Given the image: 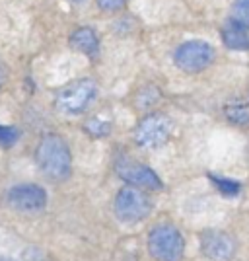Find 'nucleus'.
<instances>
[{
  "label": "nucleus",
  "mask_w": 249,
  "mask_h": 261,
  "mask_svg": "<svg viewBox=\"0 0 249 261\" xmlns=\"http://www.w3.org/2000/svg\"><path fill=\"white\" fill-rule=\"evenodd\" d=\"M222 39L226 47L234 49V51H249V30L247 25H243L241 22L230 18L224 23L222 30Z\"/></svg>",
  "instance_id": "10"
},
{
  "label": "nucleus",
  "mask_w": 249,
  "mask_h": 261,
  "mask_svg": "<svg viewBox=\"0 0 249 261\" xmlns=\"http://www.w3.org/2000/svg\"><path fill=\"white\" fill-rule=\"evenodd\" d=\"M18 137L20 133L12 127H2L0 125V146H12L18 142Z\"/></svg>",
  "instance_id": "16"
},
{
  "label": "nucleus",
  "mask_w": 249,
  "mask_h": 261,
  "mask_svg": "<svg viewBox=\"0 0 249 261\" xmlns=\"http://www.w3.org/2000/svg\"><path fill=\"white\" fill-rule=\"evenodd\" d=\"M226 115L228 119L232 121V123H236V125H245L249 123V111L245 106H228L226 108Z\"/></svg>",
  "instance_id": "12"
},
{
  "label": "nucleus",
  "mask_w": 249,
  "mask_h": 261,
  "mask_svg": "<svg viewBox=\"0 0 249 261\" xmlns=\"http://www.w3.org/2000/svg\"><path fill=\"white\" fill-rule=\"evenodd\" d=\"M117 172L127 184L134 185L136 189H162L160 177L148 166L136 162H123L117 166Z\"/></svg>",
  "instance_id": "9"
},
{
  "label": "nucleus",
  "mask_w": 249,
  "mask_h": 261,
  "mask_svg": "<svg viewBox=\"0 0 249 261\" xmlns=\"http://www.w3.org/2000/svg\"><path fill=\"white\" fill-rule=\"evenodd\" d=\"M35 160H37L39 170L54 181L66 179L72 170L70 148L65 139L59 135H47L45 139H41L35 150Z\"/></svg>",
  "instance_id": "1"
},
{
  "label": "nucleus",
  "mask_w": 249,
  "mask_h": 261,
  "mask_svg": "<svg viewBox=\"0 0 249 261\" xmlns=\"http://www.w3.org/2000/svg\"><path fill=\"white\" fill-rule=\"evenodd\" d=\"M2 80H4V72H2V68H0V86H2Z\"/></svg>",
  "instance_id": "18"
},
{
  "label": "nucleus",
  "mask_w": 249,
  "mask_h": 261,
  "mask_svg": "<svg viewBox=\"0 0 249 261\" xmlns=\"http://www.w3.org/2000/svg\"><path fill=\"white\" fill-rule=\"evenodd\" d=\"M150 199L136 187H123L115 197V215L121 222L134 224L150 215Z\"/></svg>",
  "instance_id": "4"
},
{
  "label": "nucleus",
  "mask_w": 249,
  "mask_h": 261,
  "mask_svg": "<svg viewBox=\"0 0 249 261\" xmlns=\"http://www.w3.org/2000/svg\"><path fill=\"white\" fill-rule=\"evenodd\" d=\"M8 205L16 211L23 213H35L47 205V193L43 187L35 184H20L14 185L8 191Z\"/></svg>",
  "instance_id": "7"
},
{
  "label": "nucleus",
  "mask_w": 249,
  "mask_h": 261,
  "mask_svg": "<svg viewBox=\"0 0 249 261\" xmlns=\"http://www.w3.org/2000/svg\"><path fill=\"white\" fill-rule=\"evenodd\" d=\"M98 96V86L92 78H82L76 80L72 84L65 86L54 99V106L63 113H70V115H78L82 111H86L88 106L96 99Z\"/></svg>",
  "instance_id": "3"
},
{
  "label": "nucleus",
  "mask_w": 249,
  "mask_h": 261,
  "mask_svg": "<svg viewBox=\"0 0 249 261\" xmlns=\"http://www.w3.org/2000/svg\"><path fill=\"white\" fill-rule=\"evenodd\" d=\"M96 2H98V6L101 8V10L113 12V10H119V8H123L127 0H96Z\"/></svg>",
  "instance_id": "17"
},
{
  "label": "nucleus",
  "mask_w": 249,
  "mask_h": 261,
  "mask_svg": "<svg viewBox=\"0 0 249 261\" xmlns=\"http://www.w3.org/2000/svg\"><path fill=\"white\" fill-rule=\"evenodd\" d=\"M0 261H14V259H6V257H2V259H0Z\"/></svg>",
  "instance_id": "19"
},
{
  "label": "nucleus",
  "mask_w": 249,
  "mask_h": 261,
  "mask_svg": "<svg viewBox=\"0 0 249 261\" xmlns=\"http://www.w3.org/2000/svg\"><path fill=\"white\" fill-rule=\"evenodd\" d=\"M214 184H216V187L222 191V193H226V195H238L239 193V184H236V181H232V179H222V177H216V175H212L210 177Z\"/></svg>",
  "instance_id": "15"
},
{
  "label": "nucleus",
  "mask_w": 249,
  "mask_h": 261,
  "mask_svg": "<svg viewBox=\"0 0 249 261\" xmlns=\"http://www.w3.org/2000/svg\"><path fill=\"white\" fill-rule=\"evenodd\" d=\"M148 250L156 261H181L185 251L183 236L170 224L154 226L148 234Z\"/></svg>",
  "instance_id": "2"
},
{
  "label": "nucleus",
  "mask_w": 249,
  "mask_h": 261,
  "mask_svg": "<svg viewBox=\"0 0 249 261\" xmlns=\"http://www.w3.org/2000/svg\"><path fill=\"white\" fill-rule=\"evenodd\" d=\"M70 47L74 51L88 55V57H98L99 53V39L98 33L92 28H76L74 32L70 33Z\"/></svg>",
  "instance_id": "11"
},
{
  "label": "nucleus",
  "mask_w": 249,
  "mask_h": 261,
  "mask_svg": "<svg viewBox=\"0 0 249 261\" xmlns=\"http://www.w3.org/2000/svg\"><path fill=\"white\" fill-rule=\"evenodd\" d=\"M232 12H234L232 16L234 20L241 22L243 25H249V0H236Z\"/></svg>",
  "instance_id": "13"
},
{
  "label": "nucleus",
  "mask_w": 249,
  "mask_h": 261,
  "mask_svg": "<svg viewBox=\"0 0 249 261\" xmlns=\"http://www.w3.org/2000/svg\"><path fill=\"white\" fill-rule=\"evenodd\" d=\"M86 130L94 137H105L109 130H111V125L107 121H99V119H92L86 123Z\"/></svg>",
  "instance_id": "14"
},
{
  "label": "nucleus",
  "mask_w": 249,
  "mask_h": 261,
  "mask_svg": "<svg viewBox=\"0 0 249 261\" xmlns=\"http://www.w3.org/2000/svg\"><path fill=\"white\" fill-rule=\"evenodd\" d=\"M174 61L185 72H201L214 61V49L206 41H185L177 47Z\"/></svg>",
  "instance_id": "5"
},
{
  "label": "nucleus",
  "mask_w": 249,
  "mask_h": 261,
  "mask_svg": "<svg viewBox=\"0 0 249 261\" xmlns=\"http://www.w3.org/2000/svg\"><path fill=\"white\" fill-rule=\"evenodd\" d=\"M170 133H172V119L162 113H154L139 123L134 130V141L142 148H158L168 141Z\"/></svg>",
  "instance_id": "6"
},
{
  "label": "nucleus",
  "mask_w": 249,
  "mask_h": 261,
  "mask_svg": "<svg viewBox=\"0 0 249 261\" xmlns=\"http://www.w3.org/2000/svg\"><path fill=\"white\" fill-rule=\"evenodd\" d=\"M201 248L208 259L212 261H230L236 255L238 244L226 232L208 230L201 236Z\"/></svg>",
  "instance_id": "8"
}]
</instances>
